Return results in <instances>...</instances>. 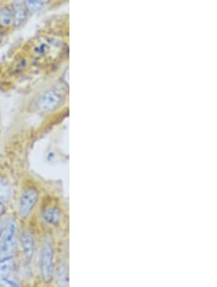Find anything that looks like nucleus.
<instances>
[{
	"instance_id": "nucleus-2",
	"label": "nucleus",
	"mask_w": 217,
	"mask_h": 287,
	"mask_svg": "<svg viewBox=\"0 0 217 287\" xmlns=\"http://www.w3.org/2000/svg\"><path fill=\"white\" fill-rule=\"evenodd\" d=\"M54 250L51 239H45L40 250L39 265L42 279L45 283L50 284L54 280Z\"/></svg>"
},
{
	"instance_id": "nucleus-3",
	"label": "nucleus",
	"mask_w": 217,
	"mask_h": 287,
	"mask_svg": "<svg viewBox=\"0 0 217 287\" xmlns=\"http://www.w3.org/2000/svg\"><path fill=\"white\" fill-rule=\"evenodd\" d=\"M64 99L62 90L59 88H52L44 92L38 99L37 108L40 112L51 113L58 109Z\"/></svg>"
},
{
	"instance_id": "nucleus-1",
	"label": "nucleus",
	"mask_w": 217,
	"mask_h": 287,
	"mask_svg": "<svg viewBox=\"0 0 217 287\" xmlns=\"http://www.w3.org/2000/svg\"><path fill=\"white\" fill-rule=\"evenodd\" d=\"M18 227L16 220L8 218L0 227V258L13 257Z\"/></svg>"
},
{
	"instance_id": "nucleus-11",
	"label": "nucleus",
	"mask_w": 217,
	"mask_h": 287,
	"mask_svg": "<svg viewBox=\"0 0 217 287\" xmlns=\"http://www.w3.org/2000/svg\"><path fill=\"white\" fill-rule=\"evenodd\" d=\"M11 196V186L9 182L0 177V201L3 203L8 202Z\"/></svg>"
},
{
	"instance_id": "nucleus-12",
	"label": "nucleus",
	"mask_w": 217,
	"mask_h": 287,
	"mask_svg": "<svg viewBox=\"0 0 217 287\" xmlns=\"http://www.w3.org/2000/svg\"><path fill=\"white\" fill-rule=\"evenodd\" d=\"M57 283L62 287H66L68 285V268L66 265L60 266L57 270Z\"/></svg>"
},
{
	"instance_id": "nucleus-10",
	"label": "nucleus",
	"mask_w": 217,
	"mask_h": 287,
	"mask_svg": "<svg viewBox=\"0 0 217 287\" xmlns=\"http://www.w3.org/2000/svg\"><path fill=\"white\" fill-rule=\"evenodd\" d=\"M14 24L12 10L8 7L0 8V26L9 27Z\"/></svg>"
},
{
	"instance_id": "nucleus-14",
	"label": "nucleus",
	"mask_w": 217,
	"mask_h": 287,
	"mask_svg": "<svg viewBox=\"0 0 217 287\" xmlns=\"http://www.w3.org/2000/svg\"><path fill=\"white\" fill-rule=\"evenodd\" d=\"M4 212H5V203L0 201V220H1Z\"/></svg>"
},
{
	"instance_id": "nucleus-5",
	"label": "nucleus",
	"mask_w": 217,
	"mask_h": 287,
	"mask_svg": "<svg viewBox=\"0 0 217 287\" xmlns=\"http://www.w3.org/2000/svg\"><path fill=\"white\" fill-rule=\"evenodd\" d=\"M62 48L60 41L53 38L40 39L33 48V53L38 58H45L53 55L54 51H58Z\"/></svg>"
},
{
	"instance_id": "nucleus-15",
	"label": "nucleus",
	"mask_w": 217,
	"mask_h": 287,
	"mask_svg": "<svg viewBox=\"0 0 217 287\" xmlns=\"http://www.w3.org/2000/svg\"><path fill=\"white\" fill-rule=\"evenodd\" d=\"M51 1H52V0H42V2H43V4H44V5H47V4H49Z\"/></svg>"
},
{
	"instance_id": "nucleus-13",
	"label": "nucleus",
	"mask_w": 217,
	"mask_h": 287,
	"mask_svg": "<svg viewBox=\"0 0 217 287\" xmlns=\"http://www.w3.org/2000/svg\"><path fill=\"white\" fill-rule=\"evenodd\" d=\"M25 7L27 8L29 13H36L39 12L44 8V4L42 0H23Z\"/></svg>"
},
{
	"instance_id": "nucleus-4",
	"label": "nucleus",
	"mask_w": 217,
	"mask_h": 287,
	"mask_svg": "<svg viewBox=\"0 0 217 287\" xmlns=\"http://www.w3.org/2000/svg\"><path fill=\"white\" fill-rule=\"evenodd\" d=\"M39 196V191L33 187L27 188L22 191L18 202V214L21 218L26 219L32 213L38 203Z\"/></svg>"
},
{
	"instance_id": "nucleus-9",
	"label": "nucleus",
	"mask_w": 217,
	"mask_h": 287,
	"mask_svg": "<svg viewBox=\"0 0 217 287\" xmlns=\"http://www.w3.org/2000/svg\"><path fill=\"white\" fill-rule=\"evenodd\" d=\"M13 270H14L13 257L0 258V280L11 277Z\"/></svg>"
},
{
	"instance_id": "nucleus-8",
	"label": "nucleus",
	"mask_w": 217,
	"mask_h": 287,
	"mask_svg": "<svg viewBox=\"0 0 217 287\" xmlns=\"http://www.w3.org/2000/svg\"><path fill=\"white\" fill-rule=\"evenodd\" d=\"M61 219H62L61 211L55 207L48 208L43 213L44 222L50 226H58L61 222Z\"/></svg>"
},
{
	"instance_id": "nucleus-7",
	"label": "nucleus",
	"mask_w": 217,
	"mask_h": 287,
	"mask_svg": "<svg viewBox=\"0 0 217 287\" xmlns=\"http://www.w3.org/2000/svg\"><path fill=\"white\" fill-rule=\"evenodd\" d=\"M13 13V19H14V25L18 27L22 25L29 15V12L27 8L25 7L23 1L21 0H16L13 3V8L11 9Z\"/></svg>"
},
{
	"instance_id": "nucleus-6",
	"label": "nucleus",
	"mask_w": 217,
	"mask_h": 287,
	"mask_svg": "<svg viewBox=\"0 0 217 287\" xmlns=\"http://www.w3.org/2000/svg\"><path fill=\"white\" fill-rule=\"evenodd\" d=\"M21 251L26 258H32L36 250V243L33 232L30 230H24L19 238Z\"/></svg>"
},
{
	"instance_id": "nucleus-16",
	"label": "nucleus",
	"mask_w": 217,
	"mask_h": 287,
	"mask_svg": "<svg viewBox=\"0 0 217 287\" xmlns=\"http://www.w3.org/2000/svg\"><path fill=\"white\" fill-rule=\"evenodd\" d=\"M1 39H2V35H1V33H0V41H1Z\"/></svg>"
}]
</instances>
